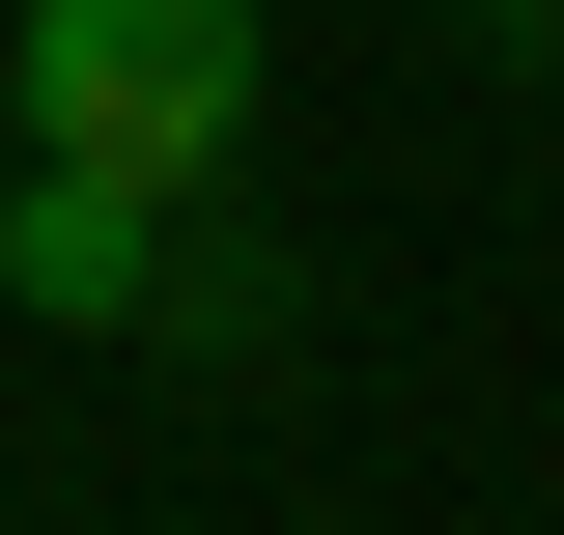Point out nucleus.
<instances>
[{
  "instance_id": "nucleus-1",
  "label": "nucleus",
  "mask_w": 564,
  "mask_h": 535,
  "mask_svg": "<svg viewBox=\"0 0 564 535\" xmlns=\"http://www.w3.org/2000/svg\"><path fill=\"white\" fill-rule=\"evenodd\" d=\"M226 113H254V0H29V141L141 170V198H198Z\"/></svg>"
},
{
  "instance_id": "nucleus-2",
  "label": "nucleus",
  "mask_w": 564,
  "mask_h": 535,
  "mask_svg": "<svg viewBox=\"0 0 564 535\" xmlns=\"http://www.w3.org/2000/svg\"><path fill=\"white\" fill-rule=\"evenodd\" d=\"M141 170H85V141H29V198H0V310H57V338H113L141 310Z\"/></svg>"
},
{
  "instance_id": "nucleus-3",
  "label": "nucleus",
  "mask_w": 564,
  "mask_h": 535,
  "mask_svg": "<svg viewBox=\"0 0 564 535\" xmlns=\"http://www.w3.org/2000/svg\"><path fill=\"white\" fill-rule=\"evenodd\" d=\"M113 338H170V367H226V395H254L282 338H311V282H282L254 226H198V198H170V226H141V310H113Z\"/></svg>"
},
{
  "instance_id": "nucleus-4",
  "label": "nucleus",
  "mask_w": 564,
  "mask_h": 535,
  "mask_svg": "<svg viewBox=\"0 0 564 535\" xmlns=\"http://www.w3.org/2000/svg\"><path fill=\"white\" fill-rule=\"evenodd\" d=\"M508 29H536V57H564V0H508Z\"/></svg>"
}]
</instances>
